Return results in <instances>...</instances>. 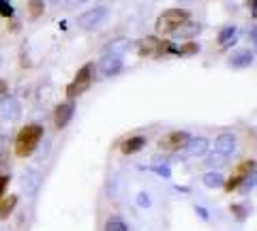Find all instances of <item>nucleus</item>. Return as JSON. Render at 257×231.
<instances>
[{
    "mask_svg": "<svg viewBox=\"0 0 257 231\" xmlns=\"http://www.w3.org/2000/svg\"><path fill=\"white\" fill-rule=\"evenodd\" d=\"M45 135V126L41 122H28L15 135V143H13V152L18 158H28L35 154V150L39 148Z\"/></svg>",
    "mask_w": 257,
    "mask_h": 231,
    "instance_id": "f257e3e1",
    "label": "nucleus"
},
{
    "mask_svg": "<svg viewBox=\"0 0 257 231\" xmlns=\"http://www.w3.org/2000/svg\"><path fill=\"white\" fill-rule=\"evenodd\" d=\"M238 150V137L236 133L231 131H225V133H219L214 139V146H212V152L208 156V167H219L223 163H227L231 156L236 154Z\"/></svg>",
    "mask_w": 257,
    "mask_h": 231,
    "instance_id": "f03ea898",
    "label": "nucleus"
},
{
    "mask_svg": "<svg viewBox=\"0 0 257 231\" xmlns=\"http://www.w3.org/2000/svg\"><path fill=\"white\" fill-rule=\"evenodd\" d=\"M191 20V13L187 9H167L163 11L157 18V24H155V30L159 35L163 37H170V35H176L178 30L184 26Z\"/></svg>",
    "mask_w": 257,
    "mask_h": 231,
    "instance_id": "7ed1b4c3",
    "label": "nucleus"
},
{
    "mask_svg": "<svg viewBox=\"0 0 257 231\" xmlns=\"http://www.w3.org/2000/svg\"><path fill=\"white\" fill-rule=\"evenodd\" d=\"M94 75H96L94 62H86L82 69H77V73H75V77H73V82H69V84H67V88H64L67 101H75L79 94H84L88 88H90L92 82H94Z\"/></svg>",
    "mask_w": 257,
    "mask_h": 231,
    "instance_id": "20e7f679",
    "label": "nucleus"
},
{
    "mask_svg": "<svg viewBox=\"0 0 257 231\" xmlns=\"http://www.w3.org/2000/svg\"><path fill=\"white\" fill-rule=\"evenodd\" d=\"M107 18H109V9H107V7H94V9H88L82 15H77L75 24H77L79 30L90 33V30L101 28L103 24L107 22Z\"/></svg>",
    "mask_w": 257,
    "mask_h": 231,
    "instance_id": "39448f33",
    "label": "nucleus"
},
{
    "mask_svg": "<svg viewBox=\"0 0 257 231\" xmlns=\"http://www.w3.org/2000/svg\"><path fill=\"white\" fill-rule=\"evenodd\" d=\"M189 139H191L189 131H182V129L167 131L163 137L157 141V150H161V152H180V150L187 148Z\"/></svg>",
    "mask_w": 257,
    "mask_h": 231,
    "instance_id": "423d86ee",
    "label": "nucleus"
},
{
    "mask_svg": "<svg viewBox=\"0 0 257 231\" xmlns=\"http://www.w3.org/2000/svg\"><path fill=\"white\" fill-rule=\"evenodd\" d=\"M75 116V101H62L54 107L52 111V122H54V129L56 131H62L67 129L69 122L73 120Z\"/></svg>",
    "mask_w": 257,
    "mask_h": 231,
    "instance_id": "0eeeda50",
    "label": "nucleus"
},
{
    "mask_svg": "<svg viewBox=\"0 0 257 231\" xmlns=\"http://www.w3.org/2000/svg\"><path fill=\"white\" fill-rule=\"evenodd\" d=\"M22 116V103L11 97V94H7V97L0 99V118L3 120H18Z\"/></svg>",
    "mask_w": 257,
    "mask_h": 231,
    "instance_id": "6e6552de",
    "label": "nucleus"
},
{
    "mask_svg": "<svg viewBox=\"0 0 257 231\" xmlns=\"http://www.w3.org/2000/svg\"><path fill=\"white\" fill-rule=\"evenodd\" d=\"M210 152V139L204 137V135H199V137H191L187 148H184V154L189 158H202Z\"/></svg>",
    "mask_w": 257,
    "mask_h": 231,
    "instance_id": "1a4fd4ad",
    "label": "nucleus"
},
{
    "mask_svg": "<svg viewBox=\"0 0 257 231\" xmlns=\"http://www.w3.org/2000/svg\"><path fill=\"white\" fill-rule=\"evenodd\" d=\"M146 143H148L146 135H128V137H124L120 141V154L133 156V154L142 152V150L146 148Z\"/></svg>",
    "mask_w": 257,
    "mask_h": 231,
    "instance_id": "9d476101",
    "label": "nucleus"
},
{
    "mask_svg": "<svg viewBox=\"0 0 257 231\" xmlns=\"http://www.w3.org/2000/svg\"><path fill=\"white\" fill-rule=\"evenodd\" d=\"M135 50H138V54L142 56V58H157L159 50H161V39L155 37V35L144 37L135 43Z\"/></svg>",
    "mask_w": 257,
    "mask_h": 231,
    "instance_id": "9b49d317",
    "label": "nucleus"
},
{
    "mask_svg": "<svg viewBox=\"0 0 257 231\" xmlns=\"http://www.w3.org/2000/svg\"><path fill=\"white\" fill-rule=\"evenodd\" d=\"M122 67H124V62H122V58H118V56H103L101 62L96 65V69H99V73L103 77L118 75L120 71H122Z\"/></svg>",
    "mask_w": 257,
    "mask_h": 231,
    "instance_id": "f8f14e48",
    "label": "nucleus"
},
{
    "mask_svg": "<svg viewBox=\"0 0 257 231\" xmlns=\"http://www.w3.org/2000/svg\"><path fill=\"white\" fill-rule=\"evenodd\" d=\"M39 184H41V173H39V171L28 169V171H24V173H22V188L26 190L28 195L37 193Z\"/></svg>",
    "mask_w": 257,
    "mask_h": 231,
    "instance_id": "ddd939ff",
    "label": "nucleus"
},
{
    "mask_svg": "<svg viewBox=\"0 0 257 231\" xmlns=\"http://www.w3.org/2000/svg\"><path fill=\"white\" fill-rule=\"evenodd\" d=\"M128 47H131V41H128L126 37H118L105 45V54L103 56H118V58H122V54L128 50Z\"/></svg>",
    "mask_w": 257,
    "mask_h": 231,
    "instance_id": "4468645a",
    "label": "nucleus"
},
{
    "mask_svg": "<svg viewBox=\"0 0 257 231\" xmlns=\"http://www.w3.org/2000/svg\"><path fill=\"white\" fill-rule=\"evenodd\" d=\"M18 201H20V197L15 193L5 195L3 199H0V220H7L11 216V214L15 212V208H18Z\"/></svg>",
    "mask_w": 257,
    "mask_h": 231,
    "instance_id": "2eb2a0df",
    "label": "nucleus"
},
{
    "mask_svg": "<svg viewBox=\"0 0 257 231\" xmlns=\"http://www.w3.org/2000/svg\"><path fill=\"white\" fill-rule=\"evenodd\" d=\"M253 62V52L251 50H238L229 56V67L234 69H244Z\"/></svg>",
    "mask_w": 257,
    "mask_h": 231,
    "instance_id": "dca6fc26",
    "label": "nucleus"
},
{
    "mask_svg": "<svg viewBox=\"0 0 257 231\" xmlns=\"http://www.w3.org/2000/svg\"><path fill=\"white\" fill-rule=\"evenodd\" d=\"M202 182H204L206 188H223L225 176H223L219 169H210V171H206L204 176H202Z\"/></svg>",
    "mask_w": 257,
    "mask_h": 231,
    "instance_id": "f3484780",
    "label": "nucleus"
},
{
    "mask_svg": "<svg viewBox=\"0 0 257 231\" xmlns=\"http://www.w3.org/2000/svg\"><path fill=\"white\" fill-rule=\"evenodd\" d=\"M255 169H257V161H255V158H244V161H240V163L236 165L234 176H240L242 180H246Z\"/></svg>",
    "mask_w": 257,
    "mask_h": 231,
    "instance_id": "a211bd4d",
    "label": "nucleus"
},
{
    "mask_svg": "<svg viewBox=\"0 0 257 231\" xmlns=\"http://www.w3.org/2000/svg\"><path fill=\"white\" fill-rule=\"evenodd\" d=\"M236 26H225V28H221V33L216 35V43H219L221 47H229V45H234V41H236Z\"/></svg>",
    "mask_w": 257,
    "mask_h": 231,
    "instance_id": "6ab92c4d",
    "label": "nucleus"
},
{
    "mask_svg": "<svg viewBox=\"0 0 257 231\" xmlns=\"http://www.w3.org/2000/svg\"><path fill=\"white\" fill-rule=\"evenodd\" d=\"M26 11L30 20H39L45 13V0H26Z\"/></svg>",
    "mask_w": 257,
    "mask_h": 231,
    "instance_id": "aec40b11",
    "label": "nucleus"
},
{
    "mask_svg": "<svg viewBox=\"0 0 257 231\" xmlns=\"http://www.w3.org/2000/svg\"><path fill=\"white\" fill-rule=\"evenodd\" d=\"M103 231H128V225L118 214H111V216H107L105 225H103Z\"/></svg>",
    "mask_w": 257,
    "mask_h": 231,
    "instance_id": "412c9836",
    "label": "nucleus"
},
{
    "mask_svg": "<svg viewBox=\"0 0 257 231\" xmlns=\"http://www.w3.org/2000/svg\"><path fill=\"white\" fill-rule=\"evenodd\" d=\"M202 52V45L195 43V41H187V43H182L178 45V52H176V56H180V58H184V56H195Z\"/></svg>",
    "mask_w": 257,
    "mask_h": 231,
    "instance_id": "4be33fe9",
    "label": "nucleus"
},
{
    "mask_svg": "<svg viewBox=\"0 0 257 231\" xmlns=\"http://www.w3.org/2000/svg\"><path fill=\"white\" fill-rule=\"evenodd\" d=\"M199 33H202V26H199V24H189L187 22L176 35H178L180 39H193V37H197Z\"/></svg>",
    "mask_w": 257,
    "mask_h": 231,
    "instance_id": "5701e85b",
    "label": "nucleus"
},
{
    "mask_svg": "<svg viewBox=\"0 0 257 231\" xmlns=\"http://www.w3.org/2000/svg\"><path fill=\"white\" fill-rule=\"evenodd\" d=\"M229 212L234 214V218H236L238 222H244V220L248 218V212H251V210H248L246 203H231V205H229Z\"/></svg>",
    "mask_w": 257,
    "mask_h": 231,
    "instance_id": "b1692460",
    "label": "nucleus"
},
{
    "mask_svg": "<svg viewBox=\"0 0 257 231\" xmlns=\"http://www.w3.org/2000/svg\"><path fill=\"white\" fill-rule=\"evenodd\" d=\"M13 15H15L13 5L9 3V0H0V18H5V20H11Z\"/></svg>",
    "mask_w": 257,
    "mask_h": 231,
    "instance_id": "393cba45",
    "label": "nucleus"
},
{
    "mask_svg": "<svg viewBox=\"0 0 257 231\" xmlns=\"http://www.w3.org/2000/svg\"><path fill=\"white\" fill-rule=\"evenodd\" d=\"M257 186V169L251 173V176H248L244 182H242V186H240L238 190H240V193H248V190H253Z\"/></svg>",
    "mask_w": 257,
    "mask_h": 231,
    "instance_id": "a878e982",
    "label": "nucleus"
},
{
    "mask_svg": "<svg viewBox=\"0 0 257 231\" xmlns=\"http://www.w3.org/2000/svg\"><path fill=\"white\" fill-rule=\"evenodd\" d=\"M9 184H11V173L9 171L0 173V199L7 195V188H9Z\"/></svg>",
    "mask_w": 257,
    "mask_h": 231,
    "instance_id": "bb28decb",
    "label": "nucleus"
},
{
    "mask_svg": "<svg viewBox=\"0 0 257 231\" xmlns=\"http://www.w3.org/2000/svg\"><path fill=\"white\" fill-rule=\"evenodd\" d=\"M150 171H155L157 176H161V178H172V169L167 165H152Z\"/></svg>",
    "mask_w": 257,
    "mask_h": 231,
    "instance_id": "cd10ccee",
    "label": "nucleus"
},
{
    "mask_svg": "<svg viewBox=\"0 0 257 231\" xmlns=\"http://www.w3.org/2000/svg\"><path fill=\"white\" fill-rule=\"evenodd\" d=\"M138 205H140V208H144V210H148L150 205H152V199H150V195L146 193V190L138 193Z\"/></svg>",
    "mask_w": 257,
    "mask_h": 231,
    "instance_id": "c85d7f7f",
    "label": "nucleus"
},
{
    "mask_svg": "<svg viewBox=\"0 0 257 231\" xmlns=\"http://www.w3.org/2000/svg\"><path fill=\"white\" fill-rule=\"evenodd\" d=\"M195 212H197V216L202 220H210V214H208V210L204 208V205H195Z\"/></svg>",
    "mask_w": 257,
    "mask_h": 231,
    "instance_id": "c756f323",
    "label": "nucleus"
},
{
    "mask_svg": "<svg viewBox=\"0 0 257 231\" xmlns=\"http://www.w3.org/2000/svg\"><path fill=\"white\" fill-rule=\"evenodd\" d=\"M7 94H9V82L0 77V99H3V97H7Z\"/></svg>",
    "mask_w": 257,
    "mask_h": 231,
    "instance_id": "7c9ffc66",
    "label": "nucleus"
},
{
    "mask_svg": "<svg viewBox=\"0 0 257 231\" xmlns=\"http://www.w3.org/2000/svg\"><path fill=\"white\" fill-rule=\"evenodd\" d=\"M7 30H9V33H20V22H15V20L11 18L9 24H7Z\"/></svg>",
    "mask_w": 257,
    "mask_h": 231,
    "instance_id": "2f4dec72",
    "label": "nucleus"
},
{
    "mask_svg": "<svg viewBox=\"0 0 257 231\" xmlns=\"http://www.w3.org/2000/svg\"><path fill=\"white\" fill-rule=\"evenodd\" d=\"M5 167H9V154H0V173H7Z\"/></svg>",
    "mask_w": 257,
    "mask_h": 231,
    "instance_id": "473e14b6",
    "label": "nucleus"
},
{
    "mask_svg": "<svg viewBox=\"0 0 257 231\" xmlns=\"http://www.w3.org/2000/svg\"><path fill=\"white\" fill-rule=\"evenodd\" d=\"M248 7H251V15L257 20V0H248Z\"/></svg>",
    "mask_w": 257,
    "mask_h": 231,
    "instance_id": "72a5a7b5",
    "label": "nucleus"
},
{
    "mask_svg": "<svg viewBox=\"0 0 257 231\" xmlns=\"http://www.w3.org/2000/svg\"><path fill=\"white\" fill-rule=\"evenodd\" d=\"M82 3H84V0H67V7H69V9H75V7H79Z\"/></svg>",
    "mask_w": 257,
    "mask_h": 231,
    "instance_id": "f704fd0d",
    "label": "nucleus"
},
{
    "mask_svg": "<svg viewBox=\"0 0 257 231\" xmlns=\"http://www.w3.org/2000/svg\"><path fill=\"white\" fill-rule=\"evenodd\" d=\"M253 41H255V43H257V33H253Z\"/></svg>",
    "mask_w": 257,
    "mask_h": 231,
    "instance_id": "c9c22d12",
    "label": "nucleus"
},
{
    "mask_svg": "<svg viewBox=\"0 0 257 231\" xmlns=\"http://www.w3.org/2000/svg\"><path fill=\"white\" fill-rule=\"evenodd\" d=\"M180 3H193V0H180Z\"/></svg>",
    "mask_w": 257,
    "mask_h": 231,
    "instance_id": "e433bc0d",
    "label": "nucleus"
},
{
    "mask_svg": "<svg viewBox=\"0 0 257 231\" xmlns=\"http://www.w3.org/2000/svg\"><path fill=\"white\" fill-rule=\"evenodd\" d=\"M52 3H54V5H56V3H58V0H52Z\"/></svg>",
    "mask_w": 257,
    "mask_h": 231,
    "instance_id": "4c0bfd02",
    "label": "nucleus"
},
{
    "mask_svg": "<svg viewBox=\"0 0 257 231\" xmlns=\"http://www.w3.org/2000/svg\"><path fill=\"white\" fill-rule=\"evenodd\" d=\"M0 62H3V58H0Z\"/></svg>",
    "mask_w": 257,
    "mask_h": 231,
    "instance_id": "58836bf2",
    "label": "nucleus"
}]
</instances>
